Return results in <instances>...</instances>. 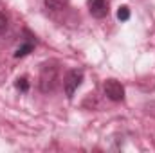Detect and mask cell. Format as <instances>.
<instances>
[{"label": "cell", "instance_id": "cell-1", "mask_svg": "<svg viewBox=\"0 0 155 153\" xmlns=\"http://www.w3.org/2000/svg\"><path fill=\"white\" fill-rule=\"evenodd\" d=\"M60 85V67L56 61L43 63L40 69V90L43 94L54 92L56 86Z\"/></svg>", "mask_w": 155, "mask_h": 153}, {"label": "cell", "instance_id": "cell-2", "mask_svg": "<svg viewBox=\"0 0 155 153\" xmlns=\"http://www.w3.org/2000/svg\"><path fill=\"white\" fill-rule=\"evenodd\" d=\"M83 70L81 69H72L67 72V76L63 77V88H65V96L69 99H72L74 92L79 88V85L83 83Z\"/></svg>", "mask_w": 155, "mask_h": 153}, {"label": "cell", "instance_id": "cell-3", "mask_svg": "<svg viewBox=\"0 0 155 153\" xmlns=\"http://www.w3.org/2000/svg\"><path fill=\"white\" fill-rule=\"evenodd\" d=\"M103 90H105V96L110 99V101H123L124 99V88H123V85L116 81V79H107L105 81V85H103Z\"/></svg>", "mask_w": 155, "mask_h": 153}, {"label": "cell", "instance_id": "cell-4", "mask_svg": "<svg viewBox=\"0 0 155 153\" xmlns=\"http://www.w3.org/2000/svg\"><path fill=\"white\" fill-rule=\"evenodd\" d=\"M88 13L94 18H105L108 15V4L105 0H88Z\"/></svg>", "mask_w": 155, "mask_h": 153}, {"label": "cell", "instance_id": "cell-5", "mask_svg": "<svg viewBox=\"0 0 155 153\" xmlns=\"http://www.w3.org/2000/svg\"><path fill=\"white\" fill-rule=\"evenodd\" d=\"M25 36H27L25 41H24V43L15 50V58H24V56H27V54L35 49V45H36V38H35V36H31V34H29V31H25Z\"/></svg>", "mask_w": 155, "mask_h": 153}, {"label": "cell", "instance_id": "cell-6", "mask_svg": "<svg viewBox=\"0 0 155 153\" xmlns=\"http://www.w3.org/2000/svg\"><path fill=\"white\" fill-rule=\"evenodd\" d=\"M43 4H45V7L51 9V11H61V9L67 7L69 0H43Z\"/></svg>", "mask_w": 155, "mask_h": 153}, {"label": "cell", "instance_id": "cell-7", "mask_svg": "<svg viewBox=\"0 0 155 153\" xmlns=\"http://www.w3.org/2000/svg\"><path fill=\"white\" fill-rule=\"evenodd\" d=\"M15 88L20 90V92H27V90H29V81H27V77H18V79L15 81Z\"/></svg>", "mask_w": 155, "mask_h": 153}, {"label": "cell", "instance_id": "cell-8", "mask_svg": "<svg viewBox=\"0 0 155 153\" xmlns=\"http://www.w3.org/2000/svg\"><path fill=\"white\" fill-rule=\"evenodd\" d=\"M117 18H119L121 22H126V20L130 18V9H128L126 5H121V7L117 9Z\"/></svg>", "mask_w": 155, "mask_h": 153}, {"label": "cell", "instance_id": "cell-9", "mask_svg": "<svg viewBox=\"0 0 155 153\" xmlns=\"http://www.w3.org/2000/svg\"><path fill=\"white\" fill-rule=\"evenodd\" d=\"M5 29H7V16L4 13H0V34L5 33Z\"/></svg>", "mask_w": 155, "mask_h": 153}]
</instances>
